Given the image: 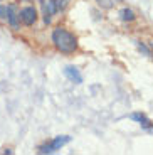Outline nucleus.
I'll use <instances>...</instances> for the list:
<instances>
[{
  "instance_id": "nucleus-1",
  "label": "nucleus",
  "mask_w": 153,
  "mask_h": 155,
  "mask_svg": "<svg viewBox=\"0 0 153 155\" xmlns=\"http://www.w3.org/2000/svg\"><path fill=\"white\" fill-rule=\"evenodd\" d=\"M52 42L56 46V49L64 52V54H73L74 51L77 49L76 35L62 27H56L52 31Z\"/></svg>"
},
{
  "instance_id": "nucleus-2",
  "label": "nucleus",
  "mask_w": 153,
  "mask_h": 155,
  "mask_svg": "<svg viewBox=\"0 0 153 155\" xmlns=\"http://www.w3.org/2000/svg\"><path fill=\"white\" fill-rule=\"evenodd\" d=\"M69 142H71V137H67V135L56 137L54 140H50L49 143L42 145V147L39 148V152H41V153H52V152L59 150V148H61V147H64L66 143H69Z\"/></svg>"
},
{
  "instance_id": "nucleus-3",
  "label": "nucleus",
  "mask_w": 153,
  "mask_h": 155,
  "mask_svg": "<svg viewBox=\"0 0 153 155\" xmlns=\"http://www.w3.org/2000/svg\"><path fill=\"white\" fill-rule=\"evenodd\" d=\"M20 20H22L25 25H34L35 20H37V10L34 7H24L19 14Z\"/></svg>"
},
{
  "instance_id": "nucleus-4",
  "label": "nucleus",
  "mask_w": 153,
  "mask_h": 155,
  "mask_svg": "<svg viewBox=\"0 0 153 155\" xmlns=\"http://www.w3.org/2000/svg\"><path fill=\"white\" fill-rule=\"evenodd\" d=\"M64 74H66V76H67L73 83H76V84H81V83H83V76L79 74V71H77L76 68L67 66V68L64 69Z\"/></svg>"
},
{
  "instance_id": "nucleus-5",
  "label": "nucleus",
  "mask_w": 153,
  "mask_h": 155,
  "mask_svg": "<svg viewBox=\"0 0 153 155\" xmlns=\"http://www.w3.org/2000/svg\"><path fill=\"white\" fill-rule=\"evenodd\" d=\"M131 120L138 121V123L142 125V127L145 128V130H151V128H153L151 121H150L148 118H146V116L143 115V113H133V115H131Z\"/></svg>"
},
{
  "instance_id": "nucleus-6",
  "label": "nucleus",
  "mask_w": 153,
  "mask_h": 155,
  "mask_svg": "<svg viewBox=\"0 0 153 155\" xmlns=\"http://www.w3.org/2000/svg\"><path fill=\"white\" fill-rule=\"evenodd\" d=\"M17 15H19V14L15 12V7H14V5H8V7H7V19H8V22L12 24V27H14V29L19 27V22H17Z\"/></svg>"
},
{
  "instance_id": "nucleus-7",
  "label": "nucleus",
  "mask_w": 153,
  "mask_h": 155,
  "mask_svg": "<svg viewBox=\"0 0 153 155\" xmlns=\"http://www.w3.org/2000/svg\"><path fill=\"white\" fill-rule=\"evenodd\" d=\"M121 19L125 20V22H133V20L136 19V15H135V12L131 10V8H123L121 10Z\"/></svg>"
},
{
  "instance_id": "nucleus-8",
  "label": "nucleus",
  "mask_w": 153,
  "mask_h": 155,
  "mask_svg": "<svg viewBox=\"0 0 153 155\" xmlns=\"http://www.w3.org/2000/svg\"><path fill=\"white\" fill-rule=\"evenodd\" d=\"M96 2H98L103 8H111L113 7V0H96Z\"/></svg>"
},
{
  "instance_id": "nucleus-9",
  "label": "nucleus",
  "mask_w": 153,
  "mask_h": 155,
  "mask_svg": "<svg viewBox=\"0 0 153 155\" xmlns=\"http://www.w3.org/2000/svg\"><path fill=\"white\" fill-rule=\"evenodd\" d=\"M0 19H7V7H0Z\"/></svg>"
},
{
  "instance_id": "nucleus-10",
  "label": "nucleus",
  "mask_w": 153,
  "mask_h": 155,
  "mask_svg": "<svg viewBox=\"0 0 153 155\" xmlns=\"http://www.w3.org/2000/svg\"><path fill=\"white\" fill-rule=\"evenodd\" d=\"M138 47H140V51H143V52H145V54H146V56H150V54H151V52H150V51H148V49H146V47H145V46H143V44H140V42H138Z\"/></svg>"
}]
</instances>
